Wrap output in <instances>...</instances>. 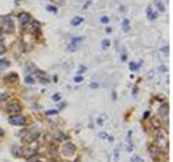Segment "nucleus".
I'll return each mask as SVG.
<instances>
[{"mask_svg": "<svg viewBox=\"0 0 173 162\" xmlns=\"http://www.w3.org/2000/svg\"><path fill=\"white\" fill-rule=\"evenodd\" d=\"M31 162H41L40 160H37V159H35V160H31Z\"/></svg>", "mask_w": 173, "mask_h": 162, "instance_id": "36", "label": "nucleus"}, {"mask_svg": "<svg viewBox=\"0 0 173 162\" xmlns=\"http://www.w3.org/2000/svg\"><path fill=\"white\" fill-rule=\"evenodd\" d=\"M157 146L160 147L161 149H164V147L168 146V140H167L164 133L161 132V131H159L157 133Z\"/></svg>", "mask_w": 173, "mask_h": 162, "instance_id": "3", "label": "nucleus"}, {"mask_svg": "<svg viewBox=\"0 0 173 162\" xmlns=\"http://www.w3.org/2000/svg\"><path fill=\"white\" fill-rule=\"evenodd\" d=\"M9 122L13 126H24L26 123V119L21 115H14L9 118Z\"/></svg>", "mask_w": 173, "mask_h": 162, "instance_id": "2", "label": "nucleus"}, {"mask_svg": "<svg viewBox=\"0 0 173 162\" xmlns=\"http://www.w3.org/2000/svg\"><path fill=\"white\" fill-rule=\"evenodd\" d=\"M91 86L92 89H94V88L96 89V88H98V83H94V82H93V83H91V86Z\"/></svg>", "mask_w": 173, "mask_h": 162, "instance_id": "29", "label": "nucleus"}, {"mask_svg": "<svg viewBox=\"0 0 173 162\" xmlns=\"http://www.w3.org/2000/svg\"><path fill=\"white\" fill-rule=\"evenodd\" d=\"M82 40H83V37H75V38H73L71 43L68 45V50H69L71 52L77 51L78 48H79V45H81Z\"/></svg>", "mask_w": 173, "mask_h": 162, "instance_id": "1", "label": "nucleus"}, {"mask_svg": "<svg viewBox=\"0 0 173 162\" xmlns=\"http://www.w3.org/2000/svg\"><path fill=\"white\" fill-rule=\"evenodd\" d=\"M56 138L61 140H67L68 137H67L65 134H63V133H58V134H56Z\"/></svg>", "mask_w": 173, "mask_h": 162, "instance_id": "19", "label": "nucleus"}, {"mask_svg": "<svg viewBox=\"0 0 173 162\" xmlns=\"http://www.w3.org/2000/svg\"><path fill=\"white\" fill-rule=\"evenodd\" d=\"M90 3H91V1H89V2H88V3H85V5H83V9H87V8H88V7H89V5Z\"/></svg>", "mask_w": 173, "mask_h": 162, "instance_id": "34", "label": "nucleus"}, {"mask_svg": "<svg viewBox=\"0 0 173 162\" xmlns=\"http://www.w3.org/2000/svg\"><path fill=\"white\" fill-rule=\"evenodd\" d=\"M1 32H2V27L0 26V34H1Z\"/></svg>", "mask_w": 173, "mask_h": 162, "instance_id": "38", "label": "nucleus"}, {"mask_svg": "<svg viewBox=\"0 0 173 162\" xmlns=\"http://www.w3.org/2000/svg\"><path fill=\"white\" fill-rule=\"evenodd\" d=\"M118 148H116V150H115V161L116 162H118Z\"/></svg>", "mask_w": 173, "mask_h": 162, "instance_id": "27", "label": "nucleus"}, {"mask_svg": "<svg viewBox=\"0 0 173 162\" xmlns=\"http://www.w3.org/2000/svg\"><path fill=\"white\" fill-rule=\"evenodd\" d=\"M83 22V18H81V16H76V18H74L73 20H71V25L73 26H79L81 23Z\"/></svg>", "mask_w": 173, "mask_h": 162, "instance_id": "10", "label": "nucleus"}, {"mask_svg": "<svg viewBox=\"0 0 173 162\" xmlns=\"http://www.w3.org/2000/svg\"><path fill=\"white\" fill-rule=\"evenodd\" d=\"M2 134V130H1V129H0V135Z\"/></svg>", "mask_w": 173, "mask_h": 162, "instance_id": "39", "label": "nucleus"}, {"mask_svg": "<svg viewBox=\"0 0 173 162\" xmlns=\"http://www.w3.org/2000/svg\"><path fill=\"white\" fill-rule=\"evenodd\" d=\"M40 26H41V25H40V23L37 22V21H35V22L33 23V29H34V30H38V29L40 28Z\"/></svg>", "mask_w": 173, "mask_h": 162, "instance_id": "21", "label": "nucleus"}, {"mask_svg": "<svg viewBox=\"0 0 173 162\" xmlns=\"http://www.w3.org/2000/svg\"><path fill=\"white\" fill-rule=\"evenodd\" d=\"M126 59H127V55L123 54V55H122V61H126Z\"/></svg>", "mask_w": 173, "mask_h": 162, "instance_id": "35", "label": "nucleus"}, {"mask_svg": "<svg viewBox=\"0 0 173 162\" xmlns=\"http://www.w3.org/2000/svg\"><path fill=\"white\" fill-rule=\"evenodd\" d=\"M122 29H123L126 32H128L130 30V21L128 18H124L122 21Z\"/></svg>", "mask_w": 173, "mask_h": 162, "instance_id": "11", "label": "nucleus"}, {"mask_svg": "<svg viewBox=\"0 0 173 162\" xmlns=\"http://www.w3.org/2000/svg\"><path fill=\"white\" fill-rule=\"evenodd\" d=\"M10 65L9 61H7V59H0V72H2L3 69H5V68L8 67Z\"/></svg>", "mask_w": 173, "mask_h": 162, "instance_id": "14", "label": "nucleus"}, {"mask_svg": "<svg viewBox=\"0 0 173 162\" xmlns=\"http://www.w3.org/2000/svg\"><path fill=\"white\" fill-rule=\"evenodd\" d=\"M61 99V96H60V94H55L53 96V99H55V101H58V99Z\"/></svg>", "mask_w": 173, "mask_h": 162, "instance_id": "30", "label": "nucleus"}, {"mask_svg": "<svg viewBox=\"0 0 173 162\" xmlns=\"http://www.w3.org/2000/svg\"><path fill=\"white\" fill-rule=\"evenodd\" d=\"M47 10H48L49 12H53V13H56V12H58V9H56L54 5H48V7H47Z\"/></svg>", "mask_w": 173, "mask_h": 162, "instance_id": "20", "label": "nucleus"}, {"mask_svg": "<svg viewBox=\"0 0 173 162\" xmlns=\"http://www.w3.org/2000/svg\"><path fill=\"white\" fill-rule=\"evenodd\" d=\"M101 22L103 24H108L109 23V18H107V16H103V18H101Z\"/></svg>", "mask_w": 173, "mask_h": 162, "instance_id": "22", "label": "nucleus"}, {"mask_svg": "<svg viewBox=\"0 0 173 162\" xmlns=\"http://www.w3.org/2000/svg\"><path fill=\"white\" fill-rule=\"evenodd\" d=\"M5 51H7V48H5V43L2 41H0V54L5 53Z\"/></svg>", "mask_w": 173, "mask_h": 162, "instance_id": "18", "label": "nucleus"}, {"mask_svg": "<svg viewBox=\"0 0 173 162\" xmlns=\"http://www.w3.org/2000/svg\"><path fill=\"white\" fill-rule=\"evenodd\" d=\"M18 21H20V23L22 24L23 26H25L31 21V15L26 13V12H22V13L18 14Z\"/></svg>", "mask_w": 173, "mask_h": 162, "instance_id": "5", "label": "nucleus"}, {"mask_svg": "<svg viewBox=\"0 0 173 162\" xmlns=\"http://www.w3.org/2000/svg\"><path fill=\"white\" fill-rule=\"evenodd\" d=\"M62 150H63V153H64L65 156L69 157V156H73V155L75 153L76 147L71 144V143H67V144H65L64 146H63Z\"/></svg>", "mask_w": 173, "mask_h": 162, "instance_id": "4", "label": "nucleus"}, {"mask_svg": "<svg viewBox=\"0 0 173 162\" xmlns=\"http://www.w3.org/2000/svg\"><path fill=\"white\" fill-rule=\"evenodd\" d=\"M21 108H22V106L18 102H13V103H10L8 105V109L10 111H18V110H21Z\"/></svg>", "mask_w": 173, "mask_h": 162, "instance_id": "8", "label": "nucleus"}, {"mask_svg": "<svg viewBox=\"0 0 173 162\" xmlns=\"http://www.w3.org/2000/svg\"><path fill=\"white\" fill-rule=\"evenodd\" d=\"M48 115H54V113H58V110H52V111H48Z\"/></svg>", "mask_w": 173, "mask_h": 162, "instance_id": "31", "label": "nucleus"}, {"mask_svg": "<svg viewBox=\"0 0 173 162\" xmlns=\"http://www.w3.org/2000/svg\"><path fill=\"white\" fill-rule=\"evenodd\" d=\"M129 67H130V69H131V70H138V65L136 63H134V62H130V64H129Z\"/></svg>", "mask_w": 173, "mask_h": 162, "instance_id": "16", "label": "nucleus"}, {"mask_svg": "<svg viewBox=\"0 0 173 162\" xmlns=\"http://www.w3.org/2000/svg\"><path fill=\"white\" fill-rule=\"evenodd\" d=\"M155 3H156V7L158 8L160 12H164L166 11V8H164V5L162 3V1L161 0H155Z\"/></svg>", "mask_w": 173, "mask_h": 162, "instance_id": "13", "label": "nucleus"}, {"mask_svg": "<svg viewBox=\"0 0 173 162\" xmlns=\"http://www.w3.org/2000/svg\"><path fill=\"white\" fill-rule=\"evenodd\" d=\"M168 110H169L168 104H164V105H162V106L159 108V113L161 115V116H164V115H167V113H168Z\"/></svg>", "mask_w": 173, "mask_h": 162, "instance_id": "12", "label": "nucleus"}, {"mask_svg": "<svg viewBox=\"0 0 173 162\" xmlns=\"http://www.w3.org/2000/svg\"><path fill=\"white\" fill-rule=\"evenodd\" d=\"M168 50H169V47H166V48H162V49H161V51H162L164 53L166 52V54H168V53H169Z\"/></svg>", "mask_w": 173, "mask_h": 162, "instance_id": "28", "label": "nucleus"}, {"mask_svg": "<svg viewBox=\"0 0 173 162\" xmlns=\"http://www.w3.org/2000/svg\"><path fill=\"white\" fill-rule=\"evenodd\" d=\"M25 82L28 83V84H33V83L35 82V79H34L31 76H26V78H25Z\"/></svg>", "mask_w": 173, "mask_h": 162, "instance_id": "17", "label": "nucleus"}, {"mask_svg": "<svg viewBox=\"0 0 173 162\" xmlns=\"http://www.w3.org/2000/svg\"><path fill=\"white\" fill-rule=\"evenodd\" d=\"M146 15H147V18H148L149 21H154V20H156V18H157V16H158V14L151 10V7H148V8H147Z\"/></svg>", "mask_w": 173, "mask_h": 162, "instance_id": "7", "label": "nucleus"}, {"mask_svg": "<svg viewBox=\"0 0 173 162\" xmlns=\"http://www.w3.org/2000/svg\"><path fill=\"white\" fill-rule=\"evenodd\" d=\"M74 80H75L76 82H81V81L83 80V78H82L81 76H78V77H75V79H74Z\"/></svg>", "mask_w": 173, "mask_h": 162, "instance_id": "26", "label": "nucleus"}, {"mask_svg": "<svg viewBox=\"0 0 173 162\" xmlns=\"http://www.w3.org/2000/svg\"><path fill=\"white\" fill-rule=\"evenodd\" d=\"M12 153H14V156H18V157H21L23 153V149L20 148V147H14L13 150H12Z\"/></svg>", "mask_w": 173, "mask_h": 162, "instance_id": "15", "label": "nucleus"}, {"mask_svg": "<svg viewBox=\"0 0 173 162\" xmlns=\"http://www.w3.org/2000/svg\"><path fill=\"white\" fill-rule=\"evenodd\" d=\"M109 45H111V42H109V40H108V39L103 40V47H104V48H108V47H109Z\"/></svg>", "mask_w": 173, "mask_h": 162, "instance_id": "23", "label": "nucleus"}, {"mask_svg": "<svg viewBox=\"0 0 173 162\" xmlns=\"http://www.w3.org/2000/svg\"><path fill=\"white\" fill-rule=\"evenodd\" d=\"M8 97H9V94H8V93H2V94L0 95V99H1V101H3V99H7Z\"/></svg>", "mask_w": 173, "mask_h": 162, "instance_id": "24", "label": "nucleus"}, {"mask_svg": "<svg viewBox=\"0 0 173 162\" xmlns=\"http://www.w3.org/2000/svg\"><path fill=\"white\" fill-rule=\"evenodd\" d=\"M18 79V74H15V72L10 74L8 76H5V80L9 81V82H14V81H16Z\"/></svg>", "mask_w": 173, "mask_h": 162, "instance_id": "9", "label": "nucleus"}, {"mask_svg": "<svg viewBox=\"0 0 173 162\" xmlns=\"http://www.w3.org/2000/svg\"><path fill=\"white\" fill-rule=\"evenodd\" d=\"M106 30H107V32H111V28H107Z\"/></svg>", "mask_w": 173, "mask_h": 162, "instance_id": "37", "label": "nucleus"}, {"mask_svg": "<svg viewBox=\"0 0 173 162\" xmlns=\"http://www.w3.org/2000/svg\"><path fill=\"white\" fill-rule=\"evenodd\" d=\"M153 124H154V126H155L157 129H159V128H160V123H159V121H158V120H155V119H154V120H153Z\"/></svg>", "mask_w": 173, "mask_h": 162, "instance_id": "25", "label": "nucleus"}, {"mask_svg": "<svg viewBox=\"0 0 173 162\" xmlns=\"http://www.w3.org/2000/svg\"><path fill=\"white\" fill-rule=\"evenodd\" d=\"M5 28H7V30L9 32H12L14 30L13 21L11 20L10 16H5Z\"/></svg>", "mask_w": 173, "mask_h": 162, "instance_id": "6", "label": "nucleus"}, {"mask_svg": "<svg viewBox=\"0 0 173 162\" xmlns=\"http://www.w3.org/2000/svg\"><path fill=\"white\" fill-rule=\"evenodd\" d=\"M148 116H149V111H146V113H144V119H146Z\"/></svg>", "mask_w": 173, "mask_h": 162, "instance_id": "33", "label": "nucleus"}, {"mask_svg": "<svg viewBox=\"0 0 173 162\" xmlns=\"http://www.w3.org/2000/svg\"><path fill=\"white\" fill-rule=\"evenodd\" d=\"M100 136H101L102 138H106V137H107L106 134H105V133H101V134H100Z\"/></svg>", "mask_w": 173, "mask_h": 162, "instance_id": "32", "label": "nucleus"}, {"mask_svg": "<svg viewBox=\"0 0 173 162\" xmlns=\"http://www.w3.org/2000/svg\"><path fill=\"white\" fill-rule=\"evenodd\" d=\"M49 162H55V161H49Z\"/></svg>", "mask_w": 173, "mask_h": 162, "instance_id": "40", "label": "nucleus"}]
</instances>
